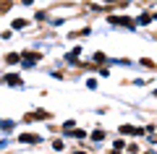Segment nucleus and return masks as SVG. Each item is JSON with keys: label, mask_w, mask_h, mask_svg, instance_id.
I'll return each mask as SVG.
<instances>
[{"label": "nucleus", "mask_w": 157, "mask_h": 154, "mask_svg": "<svg viewBox=\"0 0 157 154\" xmlns=\"http://www.w3.org/2000/svg\"><path fill=\"white\" fill-rule=\"evenodd\" d=\"M21 141H26V144H34V141H39L37 136H21Z\"/></svg>", "instance_id": "nucleus-1"}, {"label": "nucleus", "mask_w": 157, "mask_h": 154, "mask_svg": "<svg viewBox=\"0 0 157 154\" xmlns=\"http://www.w3.org/2000/svg\"><path fill=\"white\" fill-rule=\"evenodd\" d=\"M6 81L8 84H21V81H18V76H6Z\"/></svg>", "instance_id": "nucleus-2"}, {"label": "nucleus", "mask_w": 157, "mask_h": 154, "mask_svg": "<svg viewBox=\"0 0 157 154\" xmlns=\"http://www.w3.org/2000/svg\"><path fill=\"white\" fill-rule=\"evenodd\" d=\"M76 154H78V152H76Z\"/></svg>", "instance_id": "nucleus-3"}]
</instances>
